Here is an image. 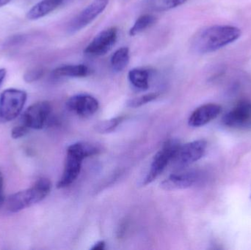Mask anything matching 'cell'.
<instances>
[{
	"label": "cell",
	"mask_w": 251,
	"mask_h": 250,
	"mask_svg": "<svg viewBox=\"0 0 251 250\" xmlns=\"http://www.w3.org/2000/svg\"><path fill=\"white\" fill-rule=\"evenodd\" d=\"M241 36V30L229 25H213L203 28L193 36L191 48L196 54H206L215 52Z\"/></svg>",
	"instance_id": "obj_1"
},
{
	"label": "cell",
	"mask_w": 251,
	"mask_h": 250,
	"mask_svg": "<svg viewBox=\"0 0 251 250\" xmlns=\"http://www.w3.org/2000/svg\"><path fill=\"white\" fill-rule=\"evenodd\" d=\"M100 151L98 146L89 142H79L70 145L66 152L64 170L57 187L63 189L72 184L80 173L83 160Z\"/></svg>",
	"instance_id": "obj_2"
},
{
	"label": "cell",
	"mask_w": 251,
	"mask_h": 250,
	"mask_svg": "<svg viewBox=\"0 0 251 250\" xmlns=\"http://www.w3.org/2000/svg\"><path fill=\"white\" fill-rule=\"evenodd\" d=\"M51 189L50 179L41 178L29 189L16 192L9 197L7 208L12 213H17L32 206L45 199Z\"/></svg>",
	"instance_id": "obj_3"
},
{
	"label": "cell",
	"mask_w": 251,
	"mask_h": 250,
	"mask_svg": "<svg viewBox=\"0 0 251 250\" xmlns=\"http://www.w3.org/2000/svg\"><path fill=\"white\" fill-rule=\"evenodd\" d=\"M27 95L22 90H5L0 95V120L9 122L16 119L22 113Z\"/></svg>",
	"instance_id": "obj_4"
},
{
	"label": "cell",
	"mask_w": 251,
	"mask_h": 250,
	"mask_svg": "<svg viewBox=\"0 0 251 250\" xmlns=\"http://www.w3.org/2000/svg\"><path fill=\"white\" fill-rule=\"evenodd\" d=\"M179 145L177 141L173 139L163 144L161 149L155 154L150 169L143 180V185L146 186L152 183L163 173L168 164L172 162Z\"/></svg>",
	"instance_id": "obj_5"
},
{
	"label": "cell",
	"mask_w": 251,
	"mask_h": 250,
	"mask_svg": "<svg viewBox=\"0 0 251 250\" xmlns=\"http://www.w3.org/2000/svg\"><path fill=\"white\" fill-rule=\"evenodd\" d=\"M207 142L203 139L192 141L179 145L172 164L177 170H182L200 160L206 152Z\"/></svg>",
	"instance_id": "obj_6"
},
{
	"label": "cell",
	"mask_w": 251,
	"mask_h": 250,
	"mask_svg": "<svg viewBox=\"0 0 251 250\" xmlns=\"http://www.w3.org/2000/svg\"><path fill=\"white\" fill-rule=\"evenodd\" d=\"M109 1L110 0H94L71 21L68 26V32L74 34L89 25L105 10Z\"/></svg>",
	"instance_id": "obj_7"
},
{
	"label": "cell",
	"mask_w": 251,
	"mask_h": 250,
	"mask_svg": "<svg viewBox=\"0 0 251 250\" xmlns=\"http://www.w3.org/2000/svg\"><path fill=\"white\" fill-rule=\"evenodd\" d=\"M117 39V28L113 26L104 29L100 32L88 44L84 52L91 57L104 55L112 49Z\"/></svg>",
	"instance_id": "obj_8"
},
{
	"label": "cell",
	"mask_w": 251,
	"mask_h": 250,
	"mask_svg": "<svg viewBox=\"0 0 251 250\" xmlns=\"http://www.w3.org/2000/svg\"><path fill=\"white\" fill-rule=\"evenodd\" d=\"M51 113V106L48 101H40L31 105L22 115V124L29 129L39 130L47 123Z\"/></svg>",
	"instance_id": "obj_9"
},
{
	"label": "cell",
	"mask_w": 251,
	"mask_h": 250,
	"mask_svg": "<svg viewBox=\"0 0 251 250\" xmlns=\"http://www.w3.org/2000/svg\"><path fill=\"white\" fill-rule=\"evenodd\" d=\"M66 107L69 111L82 117H88L97 113L100 108V103L97 98L88 94H77L71 97Z\"/></svg>",
	"instance_id": "obj_10"
},
{
	"label": "cell",
	"mask_w": 251,
	"mask_h": 250,
	"mask_svg": "<svg viewBox=\"0 0 251 250\" xmlns=\"http://www.w3.org/2000/svg\"><path fill=\"white\" fill-rule=\"evenodd\" d=\"M225 126L234 129H251V104L242 103L227 113L222 119Z\"/></svg>",
	"instance_id": "obj_11"
},
{
	"label": "cell",
	"mask_w": 251,
	"mask_h": 250,
	"mask_svg": "<svg viewBox=\"0 0 251 250\" xmlns=\"http://www.w3.org/2000/svg\"><path fill=\"white\" fill-rule=\"evenodd\" d=\"M199 174L196 171H184L168 176L160 183L166 191L181 190L193 186L199 181Z\"/></svg>",
	"instance_id": "obj_12"
},
{
	"label": "cell",
	"mask_w": 251,
	"mask_h": 250,
	"mask_svg": "<svg viewBox=\"0 0 251 250\" xmlns=\"http://www.w3.org/2000/svg\"><path fill=\"white\" fill-rule=\"evenodd\" d=\"M221 113V107L216 104H206L198 107L190 114L188 124L192 127H201L216 118Z\"/></svg>",
	"instance_id": "obj_13"
},
{
	"label": "cell",
	"mask_w": 251,
	"mask_h": 250,
	"mask_svg": "<svg viewBox=\"0 0 251 250\" xmlns=\"http://www.w3.org/2000/svg\"><path fill=\"white\" fill-rule=\"evenodd\" d=\"M61 4L59 0H42L27 12L26 18L29 20H38L50 14Z\"/></svg>",
	"instance_id": "obj_14"
},
{
	"label": "cell",
	"mask_w": 251,
	"mask_h": 250,
	"mask_svg": "<svg viewBox=\"0 0 251 250\" xmlns=\"http://www.w3.org/2000/svg\"><path fill=\"white\" fill-rule=\"evenodd\" d=\"M90 70L85 65H67L60 66L53 70V76L55 77H85L89 74Z\"/></svg>",
	"instance_id": "obj_15"
},
{
	"label": "cell",
	"mask_w": 251,
	"mask_h": 250,
	"mask_svg": "<svg viewBox=\"0 0 251 250\" xmlns=\"http://www.w3.org/2000/svg\"><path fill=\"white\" fill-rule=\"evenodd\" d=\"M149 70L143 68H134L128 72V78L130 83L136 89L146 91L149 88Z\"/></svg>",
	"instance_id": "obj_16"
},
{
	"label": "cell",
	"mask_w": 251,
	"mask_h": 250,
	"mask_svg": "<svg viewBox=\"0 0 251 250\" xmlns=\"http://www.w3.org/2000/svg\"><path fill=\"white\" fill-rule=\"evenodd\" d=\"M129 63V49L127 47H122L118 49L110 59L112 69L115 72L125 70Z\"/></svg>",
	"instance_id": "obj_17"
},
{
	"label": "cell",
	"mask_w": 251,
	"mask_h": 250,
	"mask_svg": "<svg viewBox=\"0 0 251 250\" xmlns=\"http://www.w3.org/2000/svg\"><path fill=\"white\" fill-rule=\"evenodd\" d=\"M188 0H147L151 10L156 12L168 11L187 2Z\"/></svg>",
	"instance_id": "obj_18"
},
{
	"label": "cell",
	"mask_w": 251,
	"mask_h": 250,
	"mask_svg": "<svg viewBox=\"0 0 251 250\" xmlns=\"http://www.w3.org/2000/svg\"><path fill=\"white\" fill-rule=\"evenodd\" d=\"M155 22H156V18L154 16L151 14L143 15L136 20L135 23L130 29L129 35L131 36H135L150 27Z\"/></svg>",
	"instance_id": "obj_19"
},
{
	"label": "cell",
	"mask_w": 251,
	"mask_h": 250,
	"mask_svg": "<svg viewBox=\"0 0 251 250\" xmlns=\"http://www.w3.org/2000/svg\"><path fill=\"white\" fill-rule=\"evenodd\" d=\"M124 120H125V117L119 116L110 120H103L96 125V131L101 134L110 133L116 130Z\"/></svg>",
	"instance_id": "obj_20"
},
{
	"label": "cell",
	"mask_w": 251,
	"mask_h": 250,
	"mask_svg": "<svg viewBox=\"0 0 251 250\" xmlns=\"http://www.w3.org/2000/svg\"><path fill=\"white\" fill-rule=\"evenodd\" d=\"M159 94L157 92H151V93L146 94V95H141V96L129 100L127 102V106L131 107V108H137V107H142L145 104H149V103L154 101L159 97Z\"/></svg>",
	"instance_id": "obj_21"
},
{
	"label": "cell",
	"mask_w": 251,
	"mask_h": 250,
	"mask_svg": "<svg viewBox=\"0 0 251 250\" xmlns=\"http://www.w3.org/2000/svg\"><path fill=\"white\" fill-rule=\"evenodd\" d=\"M43 73H44V71L40 68L30 69L25 73L24 79L27 83H32V82H36L38 79H41L42 77Z\"/></svg>",
	"instance_id": "obj_22"
},
{
	"label": "cell",
	"mask_w": 251,
	"mask_h": 250,
	"mask_svg": "<svg viewBox=\"0 0 251 250\" xmlns=\"http://www.w3.org/2000/svg\"><path fill=\"white\" fill-rule=\"evenodd\" d=\"M29 128L26 127L25 125L22 124L20 126H16L13 128L11 131V136L13 139H19V138L23 137L26 134L28 133Z\"/></svg>",
	"instance_id": "obj_23"
},
{
	"label": "cell",
	"mask_w": 251,
	"mask_h": 250,
	"mask_svg": "<svg viewBox=\"0 0 251 250\" xmlns=\"http://www.w3.org/2000/svg\"><path fill=\"white\" fill-rule=\"evenodd\" d=\"M3 186H4V180H3L2 173L0 170V208L2 206L4 202V192H3Z\"/></svg>",
	"instance_id": "obj_24"
},
{
	"label": "cell",
	"mask_w": 251,
	"mask_h": 250,
	"mask_svg": "<svg viewBox=\"0 0 251 250\" xmlns=\"http://www.w3.org/2000/svg\"><path fill=\"white\" fill-rule=\"evenodd\" d=\"M106 244L104 241H100V242H97L95 245L91 248L92 250H103L105 249Z\"/></svg>",
	"instance_id": "obj_25"
},
{
	"label": "cell",
	"mask_w": 251,
	"mask_h": 250,
	"mask_svg": "<svg viewBox=\"0 0 251 250\" xmlns=\"http://www.w3.org/2000/svg\"><path fill=\"white\" fill-rule=\"evenodd\" d=\"M6 73H7V71H6L5 69H0V86H1V84H2L4 79H5Z\"/></svg>",
	"instance_id": "obj_26"
},
{
	"label": "cell",
	"mask_w": 251,
	"mask_h": 250,
	"mask_svg": "<svg viewBox=\"0 0 251 250\" xmlns=\"http://www.w3.org/2000/svg\"><path fill=\"white\" fill-rule=\"evenodd\" d=\"M13 1V0H0V7L6 5V4H8V3H10V1Z\"/></svg>",
	"instance_id": "obj_27"
},
{
	"label": "cell",
	"mask_w": 251,
	"mask_h": 250,
	"mask_svg": "<svg viewBox=\"0 0 251 250\" xmlns=\"http://www.w3.org/2000/svg\"><path fill=\"white\" fill-rule=\"evenodd\" d=\"M59 1H60V2H61L62 4H63V2H65V1H67V0H59Z\"/></svg>",
	"instance_id": "obj_28"
},
{
	"label": "cell",
	"mask_w": 251,
	"mask_h": 250,
	"mask_svg": "<svg viewBox=\"0 0 251 250\" xmlns=\"http://www.w3.org/2000/svg\"></svg>",
	"instance_id": "obj_29"
}]
</instances>
